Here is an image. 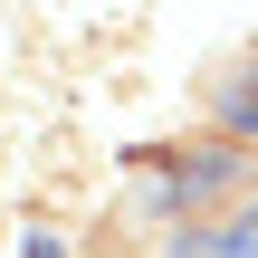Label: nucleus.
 <instances>
[{"instance_id": "obj_2", "label": "nucleus", "mask_w": 258, "mask_h": 258, "mask_svg": "<svg viewBox=\"0 0 258 258\" xmlns=\"http://www.w3.org/2000/svg\"><path fill=\"white\" fill-rule=\"evenodd\" d=\"M191 258H258V201H249V211H230L220 230H201Z\"/></svg>"}, {"instance_id": "obj_1", "label": "nucleus", "mask_w": 258, "mask_h": 258, "mask_svg": "<svg viewBox=\"0 0 258 258\" xmlns=\"http://www.w3.org/2000/svg\"><path fill=\"white\" fill-rule=\"evenodd\" d=\"M211 115H220V134H249V144H258V57L211 86Z\"/></svg>"}]
</instances>
